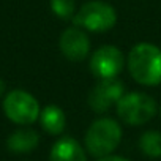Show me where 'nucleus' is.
I'll list each match as a JSON object with an SVG mask.
<instances>
[{
	"label": "nucleus",
	"instance_id": "obj_5",
	"mask_svg": "<svg viewBox=\"0 0 161 161\" xmlns=\"http://www.w3.org/2000/svg\"><path fill=\"white\" fill-rule=\"evenodd\" d=\"M3 112L16 125H32L40 119V104L36 98L21 89L11 90L3 98Z\"/></svg>",
	"mask_w": 161,
	"mask_h": 161
},
{
	"label": "nucleus",
	"instance_id": "obj_10",
	"mask_svg": "<svg viewBox=\"0 0 161 161\" xmlns=\"http://www.w3.org/2000/svg\"><path fill=\"white\" fill-rule=\"evenodd\" d=\"M38 142H40V136L35 130L19 128L8 136L7 147H8V150H11L14 153H29L38 147Z\"/></svg>",
	"mask_w": 161,
	"mask_h": 161
},
{
	"label": "nucleus",
	"instance_id": "obj_3",
	"mask_svg": "<svg viewBox=\"0 0 161 161\" xmlns=\"http://www.w3.org/2000/svg\"><path fill=\"white\" fill-rule=\"evenodd\" d=\"M119 119L131 126H139L150 122L156 112L158 104L153 97L142 93V92H130L123 93L122 98L115 104Z\"/></svg>",
	"mask_w": 161,
	"mask_h": 161
},
{
	"label": "nucleus",
	"instance_id": "obj_7",
	"mask_svg": "<svg viewBox=\"0 0 161 161\" xmlns=\"http://www.w3.org/2000/svg\"><path fill=\"white\" fill-rule=\"evenodd\" d=\"M125 93V86L119 77L100 79L89 93V106L97 114L108 112Z\"/></svg>",
	"mask_w": 161,
	"mask_h": 161
},
{
	"label": "nucleus",
	"instance_id": "obj_4",
	"mask_svg": "<svg viewBox=\"0 0 161 161\" xmlns=\"http://www.w3.org/2000/svg\"><path fill=\"white\" fill-rule=\"evenodd\" d=\"M117 22L115 8L103 0H90L80 7L73 16V25L87 32H108Z\"/></svg>",
	"mask_w": 161,
	"mask_h": 161
},
{
	"label": "nucleus",
	"instance_id": "obj_15",
	"mask_svg": "<svg viewBox=\"0 0 161 161\" xmlns=\"http://www.w3.org/2000/svg\"><path fill=\"white\" fill-rule=\"evenodd\" d=\"M5 89H7V86H5V82L2 79H0V97H2L3 93H5Z\"/></svg>",
	"mask_w": 161,
	"mask_h": 161
},
{
	"label": "nucleus",
	"instance_id": "obj_2",
	"mask_svg": "<svg viewBox=\"0 0 161 161\" xmlns=\"http://www.w3.org/2000/svg\"><path fill=\"white\" fill-rule=\"evenodd\" d=\"M86 148L92 156L103 158L111 155L122 141V128L119 122L109 117L97 119L86 131Z\"/></svg>",
	"mask_w": 161,
	"mask_h": 161
},
{
	"label": "nucleus",
	"instance_id": "obj_13",
	"mask_svg": "<svg viewBox=\"0 0 161 161\" xmlns=\"http://www.w3.org/2000/svg\"><path fill=\"white\" fill-rule=\"evenodd\" d=\"M52 13L58 18V19H73V16L76 14V2L74 0H51L49 2Z\"/></svg>",
	"mask_w": 161,
	"mask_h": 161
},
{
	"label": "nucleus",
	"instance_id": "obj_14",
	"mask_svg": "<svg viewBox=\"0 0 161 161\" xmlns=\"http://www.w3.org/2000/svg\"><path fill=\"white\" fill-rule=\"evenodd\" d=\"M98 161H130V159H126V158H122V156H112V155H108V156L98 158Z\"/></svg>",
	"mask_w": 161,
	"mask_h": 161
},
{
	"label": "nucleus",
	"instance_id": "obj_8",
	"mask_svg": "<svg viewBox=\"0 0 161 161\" xmlns=\"http://www.w3.org/2000/svg\"><path fill=\"white\" fill-rule=\"evenodd\" d=\"M58 49L69 62H82L90 52V40L84 29L77 25L68 27L58 38Z\"/></svg>",
	"mask_w": 161,
	"mask_h": 161
},
{
	"label": "nucleus",
	"instance_id": "obj_1",
	"mask_svg": "<svg viewBox=\"0 0 161 161\" xmlns=\"http://www.w3.org/2000/svg\"><path fill=\"white\" fill-rule=\"evenodd\" d=\"M126 66L137 84L147 87L161 84V49L156 44H134L126 57Z\"/></svg>",
	"mask_w": 161,
	"mask_h": 161
},
{
	"label": "nucleus",
	"instance_id": "obj_9",
	"mask_svg": "<svg viewBox=\"0 0 161 161\" xmlns=\"http://www.w3.org/2000/svg\"><path fill=\"white\" fill-rule=\"evenodd\" d=\"M51 161H87V156L76 139L62 137L51 148Z\"/></svg>",
	"mask_w": 161,
	"mask_h": 161
},
{
	"label": "nucleus",
	"instance_id": "obj_11",
	"mask_svg": "<svg viewBox=\"0 0 161 161\" xmlns=\"http://www.w3.org/2000/svg\"><path fill=\"white\" fill-rule=\"evenodd\" d=\"M40 122L46 133L57 136V134L63 133L65 125H66V117H65V112L62 108H58L55 104H49L41 109Z\"/></svg>",
	"mask_w": 161,
	"mask_h": 161
},
{
	"label": "nucleus",
	"instance_id": "obj_6",
	"mask_svg": "<svg viewBox=\"0 0 161 161\" xmlns=\"http://www.w3.org/2000/svg\"><path fill=\"white\" fill-rule=\"evenodd\" d=\"M123 52L114 44H103L90 55V71L98 79L117 77L125 66Z\"/></svg>",
	"mask_w": 161,
	"mask_h": 161
},
{
	"label": "nucleus",
	"instance_id": "obj_16",
	"mask_svg": "<svg viewBox=\"0 0 161 161\" xmlns=\"http://www.w3.org/2000/svg\"><path fill=\"white\" fill-rule=\"evenodd\" d=\"M159 115H161V106H159Z\"/></svg>",
	"mask_w": 161,
	"mask_h": 161
},
{
	"label": "nucleus",
	"instance_id": "obj_12",
	"mask_svg": "<svg viewBox=\"0 0 161 161\" xmlns=\"http://www.w3.org/2000/svg\"><path fill=\"white\" fill-rule=\"evenodd\" d=\"M139 148L145 156L159 158L161 156V133L155 130L145 131L139 139Z\"/></svg>",
	"mask_w": 161,
	"mask_h": 161
}]
</instances>
